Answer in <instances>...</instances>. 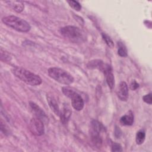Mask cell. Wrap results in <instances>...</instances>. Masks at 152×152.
Segmentation results:
<instances>
[{
  "instance_id": "13",
  "label": "cell",
  "mask_w": 152,
  "mask_h": 152,
  "mask_svg": "<svg viewBox=\"0 0 152 152\" xmlns=\"http://www.w3.org/2000/svg\"><path fill=\"white\" fill-rule=\"evenodd\" d=\"M87 66V68L89 69L97 68L102 71L104 68V64L102 61L99 59H96V60H93L90 61L88 63Z\"/></svg>"
},
{
  "instance_id": "7",
  "label": "cell",
  "mask_w": 152,
  "mask_h": 152,
  "mask_svg": "<svg viewBox=\"0 0 152 152\" xmlns=\"http://www.w3.org/2000/svg\"><path fill=\"white\" fill-rule=\"evenodd\" d=\"M29 126L31 132L36 135L40 136L45 132L43 122L37 117L33 118L31 119Z\"/></svg>"
},
{
  "instance_id": "16",
  "label": "cell",
  "mask_w": 152,
  "mask_h": 152,
  "mask_svg": "<svg viewBox=\"0 0 152 152\" xmlns=\"http://www.w3.org/2000/svg\"><path fill=\"white\" fill-rule=\"evenodd\" d=\"M145 139V133L143 130H140L137 132L135 141L138 145L142 144Z\"/></svg>"
},
{
  "instance_id": "1",
  "label": "cell",
  "mask_w": 152,
  "mask_h": 152,
  "mask_svg": "<svg viewBox=\"0 0 152 152\" xmlns=\"http://www.w3.org/2000/svg\"><path fill=\"white\" fill-rule=\"evenodd\" d=\"M12 72L17 78L23 82L31 86H38L42 84V78L37 75L26 69L15 67L12 69Z\"/></svg>"
},
{
  "instance_id": "12",
  "label": "cell",
  "mask_w": 152,
  "mask_h": 152,
  "mask_svg": "<svg viewBox=\"0 0 152 152\" xmlns=\"http://www.w3.org/2000/svg\"><path fill=\"white\" fill-rule=\"evenodd\" d=\"M47 101L48 102L49 106L51 110L55 113L56 115L59 116L60 115V110L58 106V103L55 99L53 96H47Z\"/></svg>"
},
{
  "instance_id": "19",
  "label": "cell",
  "mask_w": 152,
  "mask_h": 152,
  "mask_svg": "<svg viewBox=\"0 0 152 152\" xmlns=\"http://www.w3.org/2000/svg\"><path fill=\"white\" fill-rule=\"evenodd\" d=\"M67 2L68 3L69 5L73 8L74 10L79 11L81 10V6L80 5V4L75 1H72V0H70V1H67Z\"/></svg>"
},
{
  "instance_id": "20",
  "label": "cell",
  "mask_w": 152,
  "mask_h": 152,
  "mask_svg": "<svg viewBox=\"0 0 152 152\" xmlns=\"http://www.w3.org/2000/svg\"><path fill=\"white\" fill-rule=\"evenodd\" d=\"M112 151H122V148L121 145L116 142H113L112 144Z\"/></svg>"
},
{
  "instance_id": "6",
  "label": "cell",
  "mask_w": 152,
  "mask_h": 152,
  "mask_svg": "<svg viewBox=\"0 0 152 152\" xmlns=\"http://www.w3.org/2000/svg\"><path fill=\"white\" fill-rule=\"evenodd\" d=\"M104 131L103 125L97 121L93 120L90 125V137L92 142L98 148L101 147L102 144V139L101 133Z\"/></svg>"
},
{
  "instance_id": "15",
  "label": "cell",
  "mask_w": 152,
  "mask_h": 152,
  "mask_svg": "<svg viewBox=\"0 0 152 152\" xmlns=\"http://www.w3.org/2000/svg\"><path fill=\"white\" fill-rule=\"evenodd\" d=\"M6 2L8 3L12 9L17 12H21L24 10V4L21 1H7Z\"/></svg>"
},
{
  "instance_id": "4",
  "label": "cell",
  "mask_w": 152,
  "mask_h": 152,
  "mask_svg": "<svg viewBox=\"0 0 152 152\" xmlns=\"http://www.w3.org/2000/svg\"><path fill=\"white\" fill-rule=\"evenodd\" d=\"M48 74L50 78L62 84L69 85L74 82L73 77L69 72L60 68H49Z\"/></svg>"
},
{
  "instance_id": "14",
  "label": "cell",
  "mask_w": 152,
  "mask_h": 152,
  "mask_svg": "<svg viewBox=\"0 0 152 152\" xmlns=\"http://www.w3.org/2000/svg\"><path fill=\"white\" fill-rule=\"evenodd\" d=\"M71 114V112L70 110V109L67 106H64L62 112L60 113V117L61 122H62L64 124L66 123L69 119L70 116Z\"/></svg>"
},
{
  "instance_id": "23",
  "label": "cell",
  "mask_w": 152,
  "mask_h": 152,
  "mask_svg": "<svg viewBox=\"0 0 152 152\" xmlns=\"http://www.w3.org/2000/svg\"><path fill=\"white\" fill-rule=\"evenodd\" d=\"M115 135L117 138H119L121 136V131L118 127H116L115 131Z\"/></svg>"
},
{
  "instance_id": "17",
  "label": "cell",
  "mask_w": 152,
  "mask_h": 152,
  "mask_svg": "<svg viewBox=\"0 0 152 152\" xmlns=\"http://www.w3.org/2000/svg\"><path fill=\"white\" fill-rule=\"evenodd\" d=\"M118 54L121 57H126L128 55L127 49L122 42H118Z\"/></svg>"
},
{
  "instance_id": "2",
  "label": "cell",
  "mask_w": 152,
  "mask_h": 152,
  "mask_svg": "<svg viewBox=\"0 0 152 152\" xmlns=\"http://www.w3.org/2000/svg\"><path fill=\"white\" fill-rule=\"evenodd\" d=\"M59 31L64 37L74 43H82L86 39L84 33L75 26H68L62 27Z\"/></svg>"
},
{
  "instance_id": "18",
  "label": "cell",
  "mask_w": 152,
  "mask_h": 152,
  "mask_svg": "<svg viewBox=\"0 0 152 152\" xmlns=\"http://www.w3.org/2000/svg\"><path fill=\"white\" fill-rule=\"evenodd\" d=\"M102 36L103 39L104 40V41L105 42L106 45L110 48H113L114 46V43H113V42L112 41V40L111 39V38L105 33H102Z\"/></svg>"
},
{
  "instance_id": "8",
  "label": "cell",
  "mask_w": 152,
  "mask_h": 152,
  "mask_svg": "<svg viewBox=\"0 0 152 152\" xmlns=\"http://www.w3.org/2000/svg\"><path fill=\"white\" fill-rule=\"evenodd\" d=\"M116 94L120 100H127L128 98V87L125 81H122L119 84L116 90Z\"/></svg>"
},
{
  "instance_id": "5",
  "label": "cell",
  "mask_w": 152,
  "mask_h": 152,
  "mask_svg": "<svg viewBox=\"0 0 152 152\" xmlns=\"http://www.w3.org/2000/svg\"><path fill=\"white\" fill-rule=\"evenodd\" d=\"M62 91L64 95L71 100L72 107L77 111L81 110L84 106V100L81 96L69 87H63Z\"/></svg>"
},
{
  "instance_id": "9",
  "label": "cell",
  "mask_w": 152,
  "mask_h": 152,
  "mask_svg": "<svg viewBox=\"0 0 152 152\" xmlns=\"http://www.w3.org/2000/svg\"><path fill=\"white\" fill-rule=\"evenodd\" d=\"M104 75L106 76V83L110 89H112L115 86V78L112 72V69L110 66L104 64V68L102 70Z\"/></svg>"
},
{
  "instance_id": "22",
  "label": "cell",
  "mask_w": 152,
  "mask_h": 152,
  "mask_svg": "<svg viewBox=\"0 0 152 152\" xmlns=\"http://www.w3.org/2000/svg\"><path fill=\"white\" fill-rule=\"evenodd\" d=\"M139 87V84L138 83H137V81L135 80L132 81V82L130 84V88L131 90H137L138 88Z\"/></svg>"
},
{
  "instance_id": "21",
  "label": "cell",
  "mask_w": 152,
  "mask_h": 152,
  "mask_svg": "<svg viewBox=\"0 0 152 152\" xmlns=\"http://www.w3.org/2000/svg\"><path fill=\"white\" fill-rule=\"evenodd\" d=\"M143 101L145 102L147 104H151L152 103V100H151V94L149 93L148 94H146L142 97Z\"/></svg>"
},
{
  "instance_id": "10",
  "label": "cell",
  "mask_w": 152,
  "mask_h": 152,
  "mask_svg": "<svg viewBox=\"0 0 152 152\" xmlns=\"http://www.w3.org/2000/svg\"><path fill=\"white\" fill-rule=\"evenodd\" d=\"M30 106L32 110L35 113L36 117L41 119L43 122H48V118L46 116L45 112L36 103L30 102Z\"/></svg>"
},
{
  "instance_id": "3",
  "label": "cell",
  "mask_w": 152,
  "mask_h": 152,
  "mask_svg": "<svg viewBox=\"0 0 152 152\" xmlns=\"http://www.w3.org/2000/svg\"><path fill=\"white\" fill-rule=\"evenodd\" d=\"M2 22L8 27L20 32H27L31 26L28 22L14 15H8L2 18Z\"/></svg>"
},
{
  "instance_id": "11",
  "label": "cell",
  "mask_w": 152,
  "mask_h": 152,
  "mask_svg": "<svg viewBox=\"0 0 152 152\" xmlns=\"http://www.w3.org/2000/svg\"><path fill=\"white\" fill-rule=\"evenodd\" d=\"M120 122L123 125H132L134 123V115L132 112L131 110H129L126 114L122 116L120 119Z\"/></svg>"
}]
</instances>
